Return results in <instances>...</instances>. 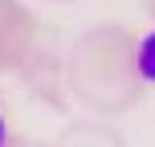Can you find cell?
<instances>
[{"mask_svg": "<svg viewBox=\"0 0 155 147\" xmlns=\"http://www.w3.org/2000/svg\"><path fill=\"white\" fill-rule=\"evenodd\" d=\"M135 65H139V74L147 78V82H155V33H147V37L139 41V53H135Z\"/></svg>", "mask_w": 155, "mask_h": 147, "instance_id": "cell-1", "label": "cell"}, {"mask_svg": "<svg viewBox=\"0 0 155 147\" xmlns=\"http://www.w3.org/2000/svg\"><path fill=\"white\" fill-rule=\"evenodd\" d=\"M0 143H4V115H0Z\"/></svg>", "mask_w": 155, "mask_h": 147, "instance_id": "cell-2", "label": "cell"}]
</instances>
